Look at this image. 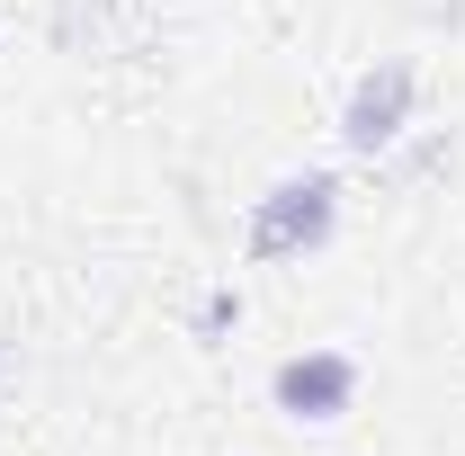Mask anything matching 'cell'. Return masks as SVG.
I'll list each match as a JSON object with an SVG mask.
<instances>
[{"label":"cell","instance_id":"1","mask_svg":"<svg viewBox=\"0 0 465 456\" xmlns=\"http://www.w3.org/2000/svg\"><path fill=\"white\" fill-rule=\"evenodd\" d=\"M331 233H341V179H331V171H295V179H278L269 197H251L242 251H251L260 269H278V260L331 251Z\"/></svg>","mask_w":465,"mask_h":456},{"label":"cell","instance_id":"3","mask_svg":"<svg viewBox=\"0 0 465 456\" xmlns=\"http://www.w3.org/2000/svg\"><path fill=\"white\" fill-rule=\"evenodd\" d=\"M411 99H420L411 55H376L358 81H349V99H341V144H349V153H385V144H403Z\"/></svg>","mask_w":465,"mask_h":456},{"label":"cell","instance_id":"2","mask_svg":"<svg viewBox=\"0 0 465 456\" xmlns=\"http://www.w3.org/2000/svg\"><path fill=\"white\" fill-rule=\"evenodd\" d=\"M358 385H367V367L349 358V349H295L269 367V411H287L304 430H331L358 411Z\"/></svg>","mask_w":465,"mask_h":456},{"label":"cell","instance_id":"4","mask_svg":"<svg viewBox=\"0 0 465 456\" xmlns=\"http://www.w3.org/2000/svg\"><path fill=\"white\" fill-rule=\"evenodd\" d=\"M232 322H242V295H232V286H215V295L197 304V341H215V332H232Z\"/></svg>","mask_w":465,"mask_h":456}]
</instances>
